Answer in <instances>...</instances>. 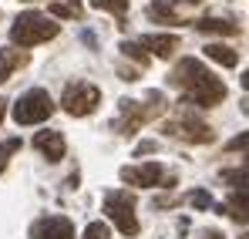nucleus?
Wrapping results in <instances>:
<instances>
[{"mask_svg": "<svg viewBox=\"0 0 249 239\" xmlns=\"http://www.w3.org/2000/svg\"><path fill=\"white\" fill-rule=\"evenodd\" d=\"M172 84L185 91V101L199 105V108H215L219 101H226V84L222 78H215L202 61L196 57H182L172 71Z\"/></svg>", "mask_w": 249, "mask_h": 239, "instance_id": "1", "label": "nucleus"}, {"mask_svg": "<svg viewBox=\"0 0 249 239\" xmlns=\"http://www.w3.org/2000/svg\"><path fill=\"white\" fill-rule=\"evenodd\" d=\"M165 131L172 138H182V142H189V145H209L212 138H215V131L209 128L206 121L196 118V111H192V101H178L175 105V118L165 121Z\"/></svg>", "mask_w": 249, "mask_h": 239, "instance_id": "2", "label": "nucleus"}, {"mask_svg": "<svg viewBox=\"0 0 249 239\" xmlns=\"http://www.w3.org/2000/svg\"><path fill=\"white\" fill-rule=\"evenodd\" d=\"M57 24L51 20V17H44L37 10H24L14 24H10V40L17 44V47H34V44H44V40L57 37Z\"/></svg>", "mask_w": 249, "mask_h": 239, "instance_id": "3", "label": "nucleus"}, {"mask_svg": "<svg viewBox=\"0 0 249 239\" xmlns=\"http://www.w3.org/2000/svg\"><path fill=\"white\" fill-rule=\"evenodd\" d=\"M148 101H152V105H142V101L122 98V105H118L122 118L111 121V128H115V131H122V135H135V131H138L148 118H155V115H162V111H165V98H162V91H148Z\"/></svg>", "mask_w": 249, "mask_h": 239, "instance_id": "4", "label": "nucleus"}, {"mask_svg": "<svg viewBox=\"0 0 249 239\" xmlns=\"http://www.w3.org/2000/svg\"><path fill=\"white\" fill-rule=\"evenodd\" d=\"M54 115V101H51V94L44 91V88H31V91H24L20 98H17V105H14V121L17 125H41Z\"/></svg>", "mask_w": 249, "mask_h": 239, "instance_id": "5", "label": "nucleus"}, {"mask_svg": "<svg viewBox=\"0 0 249 239\" xmlns=\"http://www.w3.org/2000/svg\"><path fill=\"white\" fill-rule=\"evenodd\" d=\"M105 212L108 219L122 229L124 236H138V219H135V192L128 189H115L105 196Z\"/></svg>", "mask_w": 249, "mask_h": 239, "instance_id": "6", "label": "nucleus"}, {"mask_svg": "<svg viewBox=\"0 0 249 239\" xmlns=\"http://www.w3.org/2000/svg\"><path fill=\"white\" fill-rule=\"evenodd\" d=\"M98 101H101V91H98L94 84H88V81H71V84L64 88V94H61L64 111L74 115V118L91 115V111L98 108Z\"/></svg>", "mask_w": 249, "mask_h": 239, "instance_id": "7", "label": "nucleus"}, {"mask_svg": "<svg viewBox=\"0 0 249 239\" xmlns=\"http://www.w3.org/2000/svg\"><path fill=\"white\" fill-rule=\"evenodd\" d=\"M122 182L138 185V189H155L165 182V168L159 162H145V165H124L122 168Z\"/></svg>", "mask_w": 249, "mask_h": 239, "instance_id": "8", "label": "nucleus"}, {"mask_svg": "<svg viewBox=\"0 0 249 239\" xmlns=\"http://www.w3.org/2000/svg\"><path fill=\"white\" fill-rule=\"evenodd\" d=\"M31 239H74V226L64 216H44L31 226Z\"/></svg>", "mask_w": 249, "mask_h": 239, "instance_id": "9", "label": "nucleus"}, {"mask_svg": "<svg viewBox=\"0 0 249 239\" xmlns=\"http://www.w3.org/2000/svg\"><path fill=\"white\" fill-rule=\"evenodd\" d=\"M219 212H229V219L232 222H239V226H246L249 222V189H232L222 205H215Z\"/></svg>", "mask_w": 249, "mask_h": 239, "instance_id": "10", "label": "nucleus"}, {"mask_svg": "<svg viewBox=\"0 0 249 239\" xmlns=\"http://www.w3.org/2000/svg\"><path fill=\"white\" fill-rule=\"evenodd\" d=\"M34 148L47 162H61L64 159V135L61 131H37L34 135Z\"/></svg>", "mask_w": 249, "mask_h": 239, "instance_id": "11", "label": "nucleus"}, {"mask_svg": "<svg viewBox=\"0 0 249 239\" xmlns=\"http://www.w3.org/2000/svg\"><path fill=\"white\" fill-rule=\"evenodd\" d=\"M145 51H152V54H159V57H172L175 51H178V44L182 40L175 37V34H145V37L138 40Z\"/></svg>", "mask_w": 249, "mask_h": 239, "instance_id": "12", "label": "nucleus"}, {"mask_svg": "<svg viewBox=\"0 0 249 239\" xmlns=\"http://www.w3.org/2000/svg\"><path fill=\"white\" fill-rule=\"evenodd\" d=\"M24 64H27V54H24V51L3 47V51H0V84H7L10 74H14L17 68H24Z\"/></svg>", "mask_w": 249, "mask_h": 239, "instance_id": "13", "label": "nucleus"}, {"mask_svg": "<svg viewBox=\"0 0 249 239\" xmlns=\"http://www.w3.org/2000/svg\"><path fill=\"white\" fill-rule=\"evenodd\" d=\"M189 24L202 34H239V27L232 20H219V17H202V20H189Z\"/></svg>", "mask_w": 249, "mask_h": 239, "instance_id": "14", "label": "nucleus"}, {"mask_svg": "<svg viewBox=\"0 0 249 239\" xmlns=\"http://www.w3.org/2000/svg\"><path fill=\"white\" fill-rule=\"evenodd\" d=\"M202 51H206L209 61H215V64H222V68H236V64H239V54H236L232 47H226V44H206Z\"/></svg>", "mask_w": 249, "mask_h": 239, "instance_id": "15", "label": "nucleus"}, {"mask_svg": "<svg viewBox=\"0 0 249 239\" xmlns=\"http://www.w3.org/2000/svg\"><path fill=\"white\" fill-rule=\"evenodd\" d=\"M148 17H152V20H159V24H189V20H182V17L172 10V3H168V0H152Z\"/></svg>", "mask_w": 249, "mask_h": 239, "instance_id": "16", "label": "nucleus"}, {"mask_svg": "<svg viewBox=\"0 0 249 239\" xmlns=\"http://www.w3.org/2000/svg\"><path fill=\"white\" fill-rule=\"evenodd\" d=\"M222 182L232 185V189H246L249 185V162H243L239 168H226L222 172Z\"/></svg>", "mask_w": 249, "mask_h": 239, "instance_id": "17", "label": "nucleus"}, {"mask_svg": "<svg viewBox=\"0 0 249 239\" xmlns=\"http://www.w3.org/2000/svg\"><path fill=\"white\" fill-rule=\"evenodd\" d=\"M51 14H54V17H71V20H78L84 10H81L78 0H54V3H51Z\"/></svg>", "mask_w": 249, "mask_h": 239, "instance_id": "18", "label": "nucleus"}, {"mask_svg": "<svg viewBox=\"0 0 249 239\" xmlns=\"http://www.w3.org/2000/svg\"><path fill=\"white\" fill-rule=\"evenodd\" d=\"M91 7H98V10H108V14H115L118 20H124L128 0H91Z\"/></svg>", "mask_w": 249, "mask_h": 239, "instance_id": "19", "label": "nucleus"}, {"mask_svg": "<svg viewBox=\"0 0 249 239\" xmlns=\"http://www.w3.org/2000/svg\"><path fill=\"white\" fill-rule=\"evenodd\" d=\"M122 54H124V57H131V61H138L142 68H148V54H145V47H142V44L124 40V44H122Z\"/></svg>", "mask_w": 249, "mask_h": 239, "instance_id": "20", "label": "nucleus"}, {"mask_svg": "<svg viewBox=\"0 0 249 239\" xmlns=\"http://www.w3.org/2000/svg\"><path fill=\"white\" fill-rule=\"evenodd\" d=\"M17 148H20V138H10V142H3V145H0V172L7 168V162H10V155H14Z\"/></svg>", "mask_w": 249, "mask_h": 239, "instance_id": "21", "label": "nucleus"}, {"mask_svg": "<svg viewBox=\"0 0 249 239\" xmlns=\"http://www.w3.org/2000/svg\"><path fill=\"white\" fill-rule=\"evenodd\" d=\"M222 148H226V152H246V148H249V131H239V135L229 138Z\"/></svg>", "mask_w": 249, "mask_h": 239, "instance_id": "22", "label": "nucleus"}, {"mask_svg": "<svg viewBox=\"0 0 249 239\" xmlns=\"http://www.w3.org/2000/svg\"><path fill=\"white\" fill-rule=\"evenodd\" d=\"M189 202H192V209H212V205H215V202H212V196H209L206 189L192 192V196H189Z\"/></svg>", "mask_w": 249, "mask_h": 239, "instance_id": "23", "label": "nucleus"}, {"mask_svg": "<svg viewBox=\"0 0 249 239\" xmlns=\"http://www.w3.org/2000/svg\"><path fill=\"white\" fill-rule=\"evenodd\" d=\"M84 239H108V226L105 222H91L84 229Z\"/></svg>", "mask_w": 249, "mask_h": 239, "instance_id": "24", "label": "nucleus"}, {"mask_svg": "<svg viewBox=\"0 0 249 239\" xmlns=\"http://www.w3.org/2000/svg\"><path fill=\"white\" fill-rule=\"evenodd\" d=\"M152 152H159V142H138V148H135L138 159H142V155H152Z\"/></svg>", "mask_w": 249, "mask_h": 239, "instance_id": "25", "label": "nucleus"}, {"mask_svg": "<svg viewBox=\"0 0 249 239\" xmlns=\"http://www.w3.org/2000/svg\"><path fill=\"white\" fill-rule=\"evenodd\" d=\"M196 239H226V236H222L219 229H199V236H196Z\"/></svg>", "mask_w": 249, "mask_h": 239, "instance_id": "26", "label": "nucleus"}, {"mask_svg": "<svg viewBox=\"0 0 249 239\" xmlns=\"http://www.w3.org/2000/svg\"><path fill=\"white\" fill-rule=\"evenodd\" d=\"M81 40H84V44H88V47H98V37H94L91 31H81Z\"/></svg>", "mask_w": 249, "mask_h": 239, "instance_id": "27", "label": "nucleus"}, {"mask_svg": "<svg viewBox=\"0 0 249 239\" xmlns=\"http://www.w3.org/2000/svg\"><path fill=\"white\" fill-rule=\"evenodd\" d=\"M165 205H175V199H172V196H159V199H155V209H165Z\"/></svg>", "mask_w": 249, "mask_h": 239, "instance_id": "28", "label": "nucleus"}, {"mask_svg": "<svg viewBox=\"0 0 249 239\" xmlns=\"http://www.w3.org/2000/svg\"><path fill=\"white\" fill-rule=\"evenodd\" d=\"M3 111H7V101L0 98V121H3Z\"/></svg>", "mask_w": 249, "mask_h": 239, "instance_id": "29", "label": "nucleus"}, {"mask_svg": "<svg viewBox=\"0 0 249 239\" xmlns=\"http://www.w3.org/2000/svg\"><path fill=\"white\" fill-rule=\"evenodd\" d=\"M243 88L249 91V68H246V74H243Z\"/></svg>", "mask_w": 249, "mask_h": 239, "instance_id": "30", "label": "nucleus"}, {"mask_svg": "<svg viewBox=\"0 0 249 239\" xmlns=\"http://www.w3.org/2000/svg\"><path fill=\"white\" fill-rule=\"evenodd\" d=\"M243 115H249V98H243Z\"/></svg>", "mask_w": 249, "mask_h": 239, "instance_id": "31", "label": "nucleus"}, {"mask_svg": "<svg viewBox=\"0 0 249 239\" xmlns=\"http://www.w3.org/2000/svg\"><path fill=\"white\" fill-rule=\"evenodd\" d=\"M182 3H202V0H182Z\"/></svg>", "mask_w": 249, "mask_h": 239, "instance_id": "32", "label": "nucleus"}, {"mask_svg": "<svg viewBox=\"0 0 249 239\" xmlns=\"http://www.w3.org/2000/svg\"><path fill=\"white\" fill-rule=\"evenodd\" d=\"M239 239H249V233H246V236H239Z\"/></svg>", "mask_w": 249, "mask_h": 239, "instance_id": "33", "label": "nucleus"}]
</instances>
